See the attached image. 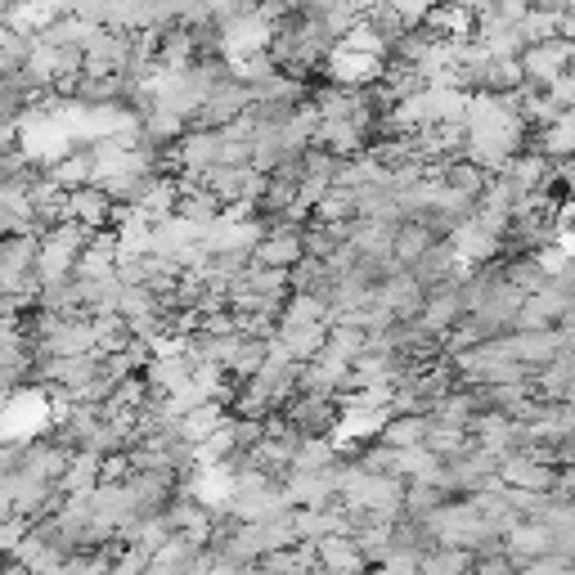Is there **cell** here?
I'll return each instance as SVG.
<instances>
[{"instance_id": "cell-1", "label": "cell", "mask_w": 575, "mask_h": 575, "mask_svg": "<svg viewBox=\"0 0 575 575\" xmlns=\"http://www.w3.org/2000/svg\"><path fill=\"white\" fill-rule=\"evenodd\" d=\"M571 319H575V315H566V319H557V324H548V328H508V333H499V337H504L508 356L535 374V369H539L544 360H553L562 347H575V324H571Z\"/></svg>"}, {"instance_id": "cell-2", "label": "cell", "mask_w": 575, "mask_h": 575, "mask_svg": "<svg viewBox=\"0 0 575 575\" xmlns=\"http://www.w3.org/2000/svg\"><path fill=\"white\" fill-rule=\"evenodd\" d=\"M248 103H252V95H248V86H244V81L220 77V81L202 95V103L194 108L189 127H225V122H235Z\"/></svg>"}, {"instance_id": "cell-3", "label": "cell", "mask_w": 575, "mask_h": 575, "mask_svg": "<svg viewBox=\"0 0 575 575\" xmlns=\"http://www.w3.org/2000/svg\"><path fill=\"white\" fill-rule=\"evenodd\" d=\"M571 59H575V41H571V37H548V41L522 46V54H517L526 86H539V90H544L562 68H571Z\"/></svg>"}, {"instance_id": "cell-4", "label": "cell", "mask_w": 575, "mask_h": 575, "mask_svg": "<svg viewBox=\"0 0 575 575\" xmlns=\"http://www.w3.org/2000/svg\"><path fill=\"white\" fill-rule=\"evenodd\" d=\"M270 32H275V23H270L257 6H252V10H244V14H235L229 23H220V59L266 50V46H270Z\"/></svg>"}, {"instance_id": "cell-5", "label": "cell", "mask_w": 575, "mask_h": 575, "mask_svg": "<svg viewBox=\"0 0 575 575\" xmlns=\"http://www.w3.org/2000/svg\"><path fill=\"white\" fill-rule=\"evenodd\" d=\"M284 418H288V427H297L301 436H333V427H337V405H333V396H306V391H293L288 396V405L279 409Z\"/></svg>"}, {"instance_id": "cell-6", "label": "cell", "mask_w": 575, "mask_h": 575, "mask_svg": "<svg viewBox=\"0 0 575 575\" xmlns=\"http://www.w3.org/2000/svg\"><path fill=\"white\" fill-rule=\"evenodd\" d=\"M324 81H333V86H369V81H378V72H383V59L378 54H360V50H347V46H337L333 41V50L324 54Z\"/></svg>"}, {"instance_id": "cell-7", "label": "cell", "mask_w": 575, "mask_h": 575, "mask_svg": "<svg viewBox=\"0 0 575 575\" xmlns=\"http://www.w3.org/2000/svg\"><path fill=\"white\" fill-rule=\"evenodd\" d=\"M423 297H427V288L414 279V270H391L374 284V301L383 310H391L396 319H414L423 310Z\"/></svg>"}, {"instance_id": "cell-8", "label": "cell", "mask_w": 575, "mask_h": 575, "mask_svg": "<svg viewBox=\"0 0 575 575\" xmlns=\"http://www.w3.org/2000/svg\"><path fill=\"white\" fill-rule=\"evenodd\" d=\"M522 149L544 153L548 162H557V158H575V108H562L553 122L531 127V131H526V140H522Z\"/></svg>"}, {"instance_id": "cell-9", "label": "cell", "mask_w": 575, "mask_h": 575, "mask_svg": "<svg viewBox=\"0 0 575 575\" xmlns=\"http://www.w3.org/2000/svg\"><path fill=\"white\" fill-rule=\"evenodd\" d=\"M68 458H72V449H63V445H54L50 436H28L23 440V454H19V473H28V477H37V482H59L63 477V468H68Z\"/></svg>"}, {"instance_id": "cell-10", "label": "cell", "mask_w": 575, "mask_h": 575, "mask_svg": "<svg viewBox=\"0 0 575 575\" xmlns=\"http://www.w3.org/2000/svg\"><path fill=\"white\" fill-rule=\"evenodd\" d=\"M473 41L486 50V54H504V59H517L522 54V32H517V23L513 19H499L495 10H486V14H477L473 19Z\"/></svg>"}, {"instance_id": "cell-11", "label": "cell", "mask_w": 575, "mask_h": 575, "mask_svg": "<svg viewBox=\"0 0 575 575\" xmlns=\"http://www.w3.org/2000/svg\"><path fill=\"white\" fill-rule=\"evenodd\" d=\"M198 548H202V539H194V535H185V531H171V535L149 553V566H145V571H153V575H185V571H194Z\"/></svg>"}, {"instance_id": "cell-12", "label": "cell", "mask_w": 575, "mask_h": 575, "mask_svg": "<svg viewBox=\"0 0 575 575\" xmlns=\"http://www.w3.org/2000/svg\"><path fill=\"white\" fill-rule=\"evenodd\" d=\"M531 378H535L539 400H571V391H575V351L562 347V351H557L553 360H544Z\"/></svg>"}, {"instance_id": "cell-13", "label": "cell", "mask_w": 575, "mask_h": 575, "mask_svg": "<svg viewBox=\"0 0 575 575\" xmlns=\"http://www.w3.org/2000/svg\"><path fill=\"white\" fill-rule=\"evenodd\" d=\"M315 566L333 571V575H356L369 562H365V553L356 548L351 535H324V539H315Z\"/></svg>"}, {"instance_id": "cell-14", "label": "cell", "mask_w": 575, "mask_h": 575, "mask_svg": "<svg viewBox=\"0 0 575 575\" xmlns=\"http://www.w3.org/2000/svg\"><path fill=\"white\" fill-rule=\"evenodd\" d=\"M194 374V360H189V351L185 347H176V351H158V356H149V365L140 369V378H145V387L149 391H171L176 383H185Z\"/></svg>"}, {"instance_id": "cell-15", "label": "cell", "mask_w": 575, "mask_h": 575, "mask_svg": "<svg viewBox=\"0 0 575 575\" xmlns=\"http://www.w3.org/2000/svg\"><path fill=\"white\" fill-rule=\"evenodd\" d=\"M63 216H72V220L99 229V225H108L112 202H108V194H103L99 185H77V189L63 194Z\"/></svg>"}, {"instance_id": "cell-16", "label": "cell", "mask_w": 575, "mask_h": 575, "mask_svg": "<svg viewBox=\"0 0 575 575\" xmlns=\"http://www.w3.org/2000/svg\"><path fill=\"white\" fill-rule=\"evenodd\" d=\"M310 145H319V149H328V153H337V158H356V153H365V131L360 127H351L347 118H333V122H324L319 118V127H315V136H310Z\"/></svg>"}, {"instance_id": "cell-17", "label": "cell", "mask_w": 575, "mask_h": 575, "mask_svg": "<svg viewBox=\"0 0 575 575\" xmlns=\"http://www.w3.org/2000/svg\"><path fill=\"white\" fill-rule=\"evenodd\" d=\"M436 235L418 220V216H405V220H396V229H391V261L400 266V270H409L423 252H427V244H432Z\"/></svg>"}, {"instance_id": "cell-18", "label": "cell", "mask_w": 575, "mask_h": 575, "mask_svg": "<svg viewBox=\"0 0 575 575\" xmlns=\"http://www.w3.org/2000/svg\"><path fill=\"white\" fill-rule=\"evenodd\" d=\"M324 337H328V324L324 319H310V324H284L275 328V341L293 356V360H310L319 347H324Z\"/></svg>"}, {"instance_id": "cell-19", "label": "cell", "mask_w": 575, "mask_h": 575, "mask_svg": "<svg viewBox=\"0 0 575 575\" xmlns=\"http://www.w3.org/2000/svg\"><path fill=\"white\" fill-rule=\"evenodd\" d=\"M423 445H427L432 454H440V464H445V458L464 454V449L473 445V432H468V427H458V423H445V418H432V414H427Z\"/></svg>"}, {"instance_id": "cell-20", "label": "cell", "mask_w": 575, "mask_h": 575, "mask_svg": "<svg viewBox=\"0 0 575 575\" xmlns=\"http://www.w3.org/2000/svg\"><path fill=\"white\" fill-rule=\"evenodd\" d=\"M409 270H414V279L427 288V284H436V279L458 275V257H454L449 239H432V244H427V252H423V257H418Z\"/></svg>"}, {"instance_id": "cell-21", "label": "cell", "mask_w": 575, "mask_h": 575, "mask_svg": "<svg viewBox=\"0 0 575 575\" xmlns=\"http://www.w3.org/2000/svg\"><path fill=\"white\" fill-rule=\"evenodd\" d=\"M418 571H427V575H468L473 571V548L432 544L427 553H418Z\"/></svg>"}, {"instance_id": "cell-22", "label": "cell", "mask_w": 575, "mask_h": 575, "mask_svg": "<svg viewBox=\"0 0 575 575\" xmlns=\"http://www.w3.org/2000/svg\"><path fill=\"white\" fill-rule=\"evenodd\" d=\"M436 473H440V454H432L423 440L396 449V477H405V482H436Z\"/></svg>"}, {"instance_id": "cell-23", "label": "cell", "mask_w": 575, "mask_h": 575, "mask_svg": "<svg viewBox=\"0 0 575 575\" xmlns=\"http://www.w3.org/2000/svg\"><path fill=\"white\" fill-rule=\"evenodd\" d=\"M99 458H103V454H95V449H72L68 468H63V477H59V490H63V495H86V490L99 482Z\"/></svg>"}, {"instance_id": "cell-24", "label": "cell", "mask_w": 575, "mask_h": 575, "mask_svg": "<svg viewBox=\"0 0 575 575\" xmlns=\"http://www.w3.org/2000/svg\"><path fill=\"white\" fill-rule=\"evenodd\" d=\"M46 176L59 185V189H77V185H90V149L86 145H72L63 158H54L46 167Z\"/></svg>"}, {"instance_id": "cell-25", "label": "cell", "mask_w": 575, "mask_h": 575, "mask_svg": "<svg viewBox=\"0 0 575 575\" xmlns=\"http://www.w3.org/2000/svg\"><path fill=\"white\" fill-rule=\"evenodd\" d=\"M333 458H341V454H337V445L328 436H301L293 458H288V473H315V468L333 464Z\"/></svg>"}, {"instance_id": "cell-26", "label": "cell", "mask_w": 575, "mask_h": 575, "mask_svg": "<svg viewBox=\"0 0 575 575\" xmlns=\"http://www.w3.org/2000/svg\"><path fill=\"white\" fill-rule=\"evenodd\" d=\"M423 432H427V414H387L378 427V440L400 449V445H418Z\"/></svg>"}, {"instance_id": "cell-27", "label": "cell", "mask_w": 575, "mask_h": 575, "mask_svg": "<svg viewBox=\"0 0 575 575\" xmlns=\"http://www.w3.org/2000/svg\"><path fill=\"white\" fill-rule=\"evenodd\" d=\"M378 86L391 95V99H405V95H414V90H423V72L414 68V63H405V59H383V72H378Z\"/></svg>"}, {"instance_id": "cell-28", "label": "cell", "mask_w": 575, "mask_h": 575, "mask_svg": "<svg viewBox=\"0 0 575 575\" xmlns=\"http://www.w3.org/2000/svg\"><path fill=\"white\" fill-rule=\"evenodd\" d=\"M153 23V6L149 0H108V10H103V28H118V32H136Z\"/></svg>"}, {"instance_id": "cell-29", "label": "cell", "mask_w": 575, "mask_h": 575, "mask_svg": "<svg viewBox=\"0 0 575 575\" xmlns=\"http://www.w3.org/2000/svg\"><path fill=\"white\" fill-rule=\"evenodd\" d=\"M347 216H356V194H351V189H341V185H328V189H324V198L310 207V220H315V225L347 220Z\"/></svg>"}, {"instance_id": "cell-30", "label": "cell", "mask_w": 575, "mask_h": 575, "mask_svg": "<svg viewBox=\"0 0 575 575\" xmlns=\"http://www.w3.org/2000/svg\"><path fill=\"white\" fill-rule=\"evenodd\" d=\"M225 414H229V409H225L220 400H202V405H194L189 414H180V436L194 445V440H202V436H207Z\"/></svg>"}, {"instance_id": "cell-31", "label": "cell", "mask_w": 575, "mask_h": 575, "mask_svg": "<svg viewBox=\"0 0 575 575\" xmlns=\"http://www.w3.org/2000/svg\"><path fill=\"white\" fill-rule=\"evenodd\" d=\"M486 176L490 171H482L477 162H468V158H449V162H440V180L449 185V189H464V194H482V185H486Z\"/></svg>"}, {"instance_id": "cell-32", "label": "cell", "mask_w": 575, "mask_h": 575, "mask_svg": "<svg viewBox=\"0 0 575 575\" xmlns=\"http://www.w3.org/2000/svg\"><path fill=\"white\" fill-rule=\"evenodd\" d=\"M103 194H108V202H140V194H145V185H149V176H140V171H112V176H103V180H95Z\"/></svg>"}, {"instance_id": "cell-33", "label": "cell", "mask_w": 575, "mask_h": 575, "mask_svg": "<svg viewBox=\"0 0 575 575\" xmlns=\"http://www.w3.org/2000/svg\"><path fill=\"white\" fill-rule=\"evenodd\" d=\"M337 46H347V50H360V54H378V59H387V41H383V37L369 28V19H365V14H360V19H356L347 32L337 37Z\"/></svg>"}, {"instance_id": "cell-34", "label": "cell", "mask_w": 575, "mask_h": 575, "mask_svg": "<svg viewBox=\"0 0 575 575\" xmlns=\"http://www.w3.org/2000/svg\"><path fill=\"white\" fill-rule=\"evenodd\" d=\"M557 19H562V14H548V10L531 6V10L517 19V32H522V41H526V46H535V41L557 37Z\"/></svg>"}, {"instance_id": "cell-35", "label": "cell", "mask_w": 575, "mask_h": 575, "mask_svg": "<svg viewBox=\"0 0 575 575\" xmlns=\"http://www.w3.org/2000/svg\"><path fill=\"white\" fill-rule=\"evenodd\" d=\"M176 211L198 220V225H207L211 216H220V198L207 194V189H189V194H176Z\"/></svg>"}, {"instance_id": "cell-36", "label": "cell", "mask_w": 575, "mask_h": 575, "mask_svg": "<svg viewBox=\"0 0 575 575\" xmlns=\"http://www.w3.org/2000/svg\"><path fill=\"white\" fill-rule=\"evenodd\" d=\"M162 400H167V409L180 418V414H189L194 405H202V400H211V396H207V391H202L194 378H185V383H176L171 391H162Z\"/></svg>"}, {"instance_id": "cell-37", "label": "cell", "mask_w": 575, "mask_h": 575, "mask_svg": "<svg viewBox=\"0 0 575 575\" xmlns=\"http://www.w3.org/2000/svg\"><path fill=\"white\" fill-rule=\"evenodd\" d=\"M28 526H32V517H23V513L0 517V557H6V553H14V544L28 535Z\"/></svg>"}, {"instance_id": "cell-38", "label": "cell", "mask_w": 575, "mask_h": 575, "mask_svg": "<svg viewBox=\"0 0 575 575\" xmlns=\"http://www.w3.org/2000/svg\"><path fill=\"white\" fill-rule=\"evenodd\" d=\"M544 90H548V99H557L562 108H575V72H571V68H562Z\"/></svg>"}, {"instance_id": "cell-39", "label": "cell", "mask_w": 575, "mask_h": 575, "mask_svg": "<svg viewBox=\"0 0 575 575\" xmlns=\"http://www.w3.org/2000/svg\"><path fill=\"white\" fill-rule=\"evenodd\" d=\"M257 0H207V14L216 19V23H229L235 14H244V10H252Z\"/></svg>"}, {"instance_id": "cell-40", "label": "cell", "mask_w": 575, "mask_h": 575, "mask_svg": "<svg viewBox=\"0 0 575 575\" xmlns=\"http://www.w3.org/2000/svg\"><path fill=\"white\" fill-rule=\"evenodd\" d=\"M333 6H337V0H297V10H301V14H315V19L328 14Z\"/></svg>"}, {"instance_id": "cell-41", "label": "cell", "mask_w": 575, "mask_h": 575, "mask_svg": "<svg viewBox=\"0 0 575 575\" xmlns=\"http://www.w3.org/2000/svg\"><path fill=\"white\" fill-rule=\"evenodd\" d=\"M356 6H360V10H369V6H374V0H356Z\"/></svg>"}, {"instance_id": "cell-42", "label": "cell", "mask_w": 575, "mask_h": 575, "mask_svg": "<svg viewBox=\"0 0 575 575\" xmlns=\"http://www.w3.org/2000/svg\"><path fill=\"white\" fill-rule=\"evenodd\" d=\"M0 571H6V557H0Z\"/></svg>"}]
</instances>
